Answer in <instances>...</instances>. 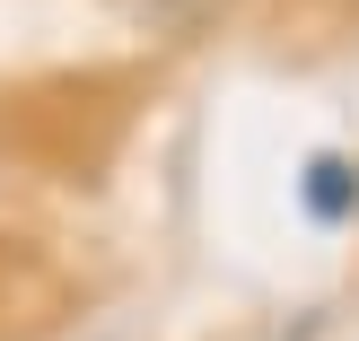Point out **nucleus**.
<instances>
[{"mask_svg":"<svg viewBox=\"0 0 359 341\" xmlns=\"http://www.w3.org/2000/svg\"><path fill=\"white\" fill-rule=\"evenodd\" d=\"M132 18H149V27H167V35H193V27H210L219 18V0H123Z\"/></svg>","mask_w":359,"mask_h":341,"instance_id":"obj_1","label":"nucleus"},{"mask_svg":"<svg viewBox=\"0 0 359 341\" xmlns=\"http://www.w3.org/2000/svg\"><path fill=\"white\" fill-rule=\"evenodd\" d=\"M307 202L325 210V219H342V210L359 202V175L342 167V158H316V175H307Z\"/></svg>","mask_w":359,"mask_h":341,"instance_id":"obj_2","label":"nucleus"}]
</instances>
